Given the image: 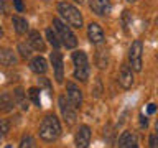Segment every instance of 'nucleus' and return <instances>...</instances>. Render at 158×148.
Segmentation results:
<instances>
[{"label":"nucleus","mask_w":158,"mask_h":148,"mask_svg":"<svg viewBox=\"0 0 158 148\" xmlns=\"http://www.w3.org/2000/svg\"><path fill=\"white\" fill-rule=\"evenodd\" d=\"M49 61L53 64V71H54V79H56V82L63 84L64 81V63H63V54L58 51V49H54V51L49 54Z\"/></svg>","instance_id":"obj_7"},{"label":"nucleus","mask_w":158,"mask_h":148,"mask_svg":"<svg viewBox=\"0 0 158 148\" xmlns=\"http://www.w3.org/2000/svg\"><path fill=\"white\" fill-rule=\"evenodd\" d=\"M66 92H68V101L71 102L74 109H79L82 105V91L79 89V86H76L74 82H68Z\"/></svg>","instance_id":"obj_9"},{"label":"nucleus","mask_w":158,"mask_h":148,"mask_svg":"<svg viewBox=\"0 0 158 148\" xmlns=\"http://www.w3.org/2000/svg\"><path fill=\"white\" fill-rule=\"evenodd\" d=\"M140 122H142V125H145V127H147V123H148V122H147V118L143 117V115H140Z\"/></svg>","instance_id":"obj_33"},{"label":"nucleus","mask_w":158,"mask_h":148,"mask_svg":"<svg viewBox=\"0 0 158 148\" xmlns=\"http://www.w3.org/2000/svg\"><path fill=\"white\" fill-rule=\"evenodd\" d=\"M73 63H74V79L81 82H86L91 74V68H89V59L87 54L84 51H74L73 53Z\"/></svg>","instance_id":"obj_4"},{"label":"nucleus","mask_w":158,"mask_h":148,"mask_svg":"<svg viewBox=\"0 0 158 148\" xmlns=\"http://www.w3.org/2000/svg\"><path fill=\"white\" fill-rule=\"evenodd\" d=\"M96 61H97V66L101 68V69L107 68V63H109V59H107V53H106V51H97Z\"/></svg>","instance_id":"obj_24"},{"label":"nucleus","mask_w":158,"mask_h":148,"mask_svg":"<svg viewBox=\"0 0 158 148\" xmlns=\"http://www.w3.org/2000/svg\"><path fill=\"white\" fill-rule=\"evenodd\" d=\"M30 69L35 72V74H44L48 71V63L46 59H44L43 56H35L31 61H30Z\"/></svg>","instance_id":"obj_15"},{"label":"nucleus","mask_w":158,"mask_h":148,"mask_svg":"<svg viewBox=\"0 0 158 148\" xmlns=\"http://www.w3.org/2000/svg\"><path fill=\"white\" fill-rule=\"evenodd\" d=\"M5 13V0H0V15Z\"/></svg>","instance_id":"obj_32"},{"label":"nucleus","mask_w":158,"mask_h":148,"mask_svg":"<svg viewBox=\"0 0 158 148\" xmlns=\"http://www.w3.org/2000/svg\"><path fill=\"white\" fill-rule=\"evenodd\" d=\"M0 138H2V137H0Z\"/></svg>","instance_id":"obj_38"},{"label":"nucleus","mask_w":158,"mask_h":148,"mask_svg":"<svg viewBox=\"0 0 158 148\" xmlns=\"http://www.w3.org/2000/svg\"><path fill=\"white\" fill-rule=\"evenodd\" d=\"M122 25L125 30H128L132 27V13L128 10H123V13H122Z\"/></svg>","instance_id":"obj_25"},{"label":"nucleus","mask_w":158,"mask_h":148,"mask_svg":"<svg viewBox=\"0 0 158 148\" xmlns=\"http://www.w3.org/2000/svg\"><path fill=\"white\" fill-rule=\"evenodd\" d=\"M155 132H156V135H158V118H156V122H155Z\"/></svg>","instance_id":"obj_34"},{"label":"nucleus","mask_w":158,"mask_h":148,"mask_svg":"<svg viewBox=\"0 0 158 148\" xmlns=\"http://www.w3.org/2000/svg\"><path fill=\"white\" fill-rule=\"evenodd\" d=\"M58 13L61 15V18L66 22L69 27L73 28H82L84 25V18H82V13L79 12V8H76L73 3L69 2H59L58 3Z\"/></svg>","instance_id":"obj_2"},{"label":"nucleus","mask_w":158,"mask_h":148,"mask_svg":"<svg viewBox=\"0 0 158 148\" xmlns=\"http://www.w3.org/2000/svg\"><path fill=\"white\" fill-rule=\"evenodd\" d=\"M142 54H143V43L142 39H135L130 44V49H128V66L137 72H140L143 68Z\"/></svg>","instance_id":"obj_5"},{"label":"nucleus","mask_w":158,"mask_h":148,"mask_svg":"<svg viewBox=\"0 0 158 148\" xmlns=\"http://www.w3.org/2000/svg\"><path fill=\"white\" fill-rule=\"evenodd\" d=\"M40 138L44 142H54L61 135V123L59 118L53 113H48L40 123Z\"/></svg>","instance_id":"obj_1"},{"label":"nucleus","mask_w":158,"mask_h":148,"mask_svg":"<svg viewBox=\"0 0 158 148\" xmlns=\"http://www.w3.org/2000/svg\"><path fill=\"white\" fill-rule=\"evenodd\" d=\"M0 36H3V31H2V28H0Z\"/></svg>","instance_id":"obj_37"},{"label":"nucleus","mask_w":158,"mask_h":148,"mask_svg":"<svg viewBox=\"0 0 158 148\" xmlns=\"http://www.w3.org/2000/svg\"><path fill=\"white\" fill-rule=\"evenodd\" d=\"M91 128H89L87 125H79L76 135H74V145H76V148H87L89 143H91Z\"/></svg>","instance_id":"obj_8"},{"label":"nucleus","mask_w":158,"mask_h":148,"mask_svg":"<svg viewBox=\"0 0 158 148\" xmlns=\"http://www.w3.org/2000/svg\"><path fill=\"white\" fill-rule=\"evenodd\" d=\"M18 148H36V140L30 135V133H25L20 140V145Z\"/></svg>","instance_id":"obj_20"},{"label":"nucleus","mask_w":158,"mask_h":148,"mask_svg":"<svg viewBox=\"0 0 158 148\" xmlns=\"http://www.w3.org/2000/svg\"><path fill=\"white\" fill-rule=\"evenodd\" d=\"M18 53H20V56L22 58H30L31 56V53H33V48L30 46V44H27V43H20L18 44Z\"/></svg>","instance_id":"obj_23"},{"label":"nucleus","mask_w":158,"mask_h":148,"mask_svg":"<svg viewBox=\"0 0 158 148\" xmlns=\"http://www.w3.org/2000/svg\"><path fill=\"white\" fill-rule=\"evenodd\" d=\"M46 38H48L49 44H51L54 49H58L59 46H61V39L58 38V33L54 31L53 28H48V30H46Z\"/></svg>","instance_id":"obj_19"},{"label":"nucleus","mask_w":158,"mask_h":148,"mask_svg":"<svg viewBox=\"0 0 158 148\" xmlns=\"http://www.w3.org/2000/svg\"><path fill=\"white\" fill-rule=\"evenodd\" d=\"M135 82L133 77V69L128 64H122L120 71H118V84L122 86V89H130Z\"/></svg>","instance_id":"obj_10"},{"label":"nucleus","mask_w":158,"mask_h":148,"mask_svg":"<svg viewBox=\"0 0 158 148\" xmlns=\"http://www.w3.org/2000/svg\"><path fill=\"white\" fill-rule=\"evenodd\" d=\"M40 92H41V89H36V87L28 89V97L31 99V102L36 107H41V97H40Z\"/></svg>","instance_id":"obj_21"},{"label":"nucleus","mask_w":158,"mask_h":148,"mask_svg":"<svg viewBox=\"0 0 158 148\" xmlns=\"http://www.w3.org/2000/svg\"><path fill=\"white\" fill-rule=\"evenodd\" d=\"M38 86H40V89H46V91L51 94V82H49V79L40 77V79H38Z\"/></svg>","instance_id":"obj_27"},{"label":"nucleus","mask_w":158,"mask_h":148,"mask_svg":"<svg viewBox=\"0 0 158 148\" xmlns=\"http://www.w3.org/2000/svg\"><path fill=\"white\" fill-rule=\"evenodd\" d=\"M89 8L99 17H107L112 12L110 0H89Z\"/></svg>","instance_id":"obj_12"},{"label":"nucleus","mask_w":158,"mask_h":148,"mask_svg":"<svg viewBox=\"0 0 158 148\" xmlns=\"http://www.w3.org/2000/svg\"><path fill=\"white\" fill-rule=\"evenodd\" d=\"M128 148H138V142H137V137L133 135L132 140H130V145H128Z\"/></svg>","instance_id":"obj_31"},{"label":"nucleus","mask_w":158,"mask_h":148,"mask_svg":"<svg viewBox=\"0 0 158 148\" xmlns=\"http://www.w3.org/2000/svg\"><path fill=\"white\" fill-rule=\"evenodd\" d=\"M147 112L150 113V115H152V113H155V112H156V105H155V104H148V107H147Z\"/></svg>","instance_id":"obj_30"},{"label":"nucleus","mask_w":158,"mask_h":148,"mask_svg":"<svg viewBox=\"0 0 158 148\" xmlns=\"http://www.w3.org/2000/svg\"><path fill=\"white\" fill-rule=\"evenodd\" d=\"M132 137H133V133H130V132H123L122 135L118 137V148H128Z\"/></svg>","instance_id":"obj_22"},{"label":"nucleus","mask_w":158,"mask_h":148,"mask_svg":"<svg viewBox=\"0 0 158 148\" xmlns=\"http://www.w3.org/2000/svg\"><path fill=\"white\" fill-rule=\"evenodd\" d=\"M148 145L150 148H158V135L156 133H152L150 138H148Z\"/></svg>","instance_id":"obj_28"},{"label":"nucleus","mask_w":158,"mask_h":148,"mask_svg":"<svg viewBox=\"0 0 158 148\" xmlns=\"http://www.w3.org/2000/svg\"><path fill=\"white\" fill-rule=\"evenodd\" d=\"M10 132V122L7 118H0V137H5Z\"/></svg>","instance_id":"obj_26"},{"label":"nucleus","mask_w":158,"mask_h":148,"mask_svg":"<svg viewBox=\"0 0 158 148\" xmlns=\"http://www.w3.org/2000/svg\"><path fill=\"white\" fill-rule=\"evenodd\" d=\"M53 28L58 33V38L61 39V44H64L68 49H73L77 46V38L73 33V30L68 27L66 22H63L61 18H53Z\"/></svg>","instance_id":"obj_3"},{"label":"nucleus","mask_w":158,"mask_h":148,"mask_svg":"<svg viewBox=\"0 0 158 148\" xmlns=\"http://www.w3.org/2000/svg\"><path fill=\"white\" fill-rule=\"evenodd\" d=\"M15 101H13V97H12V94L10 92H2L0 94V112H5V113H8V112H12L13 109H15Z\"/></svg>","instance_id":"obj_16"},{"label":"nucleus","mask_w":158,"mask_h":148,"mask_svg":"<svg viewBox=\"0 0 158 148\" xmlns=\"http://www.w3.org/2000/svg\"><path fill=\"white\" fill-rule=\"evenodd\" d=\"M127 2H128V3H133V2H137V0H127Z\"/></svg>","instance_id":"obj_36"},{"label":"nucleus","mask_w":158,"mask_h":148,"mask_svg":"<svg viewBox=\"0 0 158 148\" xmlns=\"http://www.w3.org/2000/svg\"><path fill=\"white\" fill-rule=\"evenodd\" d=\"M28 44L33 48V51H38V53H44V49H46L44 39L36 30H31V31L28 33Z\"/></svg>","instance_id":"obj_13"},{"label":"nucleus","mask_w":158,"mask_h":148,"mask_svg":"<svg viewBox=\"0 0 158 148\" xmlns=\"http://www.w3.org/2000/svg\"><path fill=\"white\" fill-rule=\"evenodd\" d=\"M87 38L89 41H91L92 44H96V46H99V44L104 43V38H106V35H104V30L99 23H89L87 25Z\"/></svg>","instance_id":"obj_11"},{"label":"nucleus","mask_w":158,"mask_h":148,"mask_svg":"<svg viewBox=\"0 0 158 148\" xmlns=\"http://www.w3.org/2000/svg\"><path fill=\"white\" fill-rule=\"evenodd\" d=\"M74 2H76V3H82L84 0H74Z\"/></svg>","instance_id":"obj_35"},{"label":"nucleus","mask_w":158,"mask_h":148,"mask_svg":"<svg viewBox=\"0 0 158 148\" xmlns=\"http://www.w3.org/2000/svg\"><path fill=\"white\" fill-rule=\"evenodd\" d=\"M13 101L15 104L22 109V110H28V101H27V94L22 87H17L13 91Z\"/></svg>","instance_id":"obj_18"},{"label":"nucleus","mask_w":158,"mask_h":148,"mask_svg":"<svg viewBox=\"0 0 158 148\" xmlns=\"http://www.w3.org/2000/svg\"><path fill=\"white\" fill-rule=\"evenodd\" d=\"M58 105H59V110H61V115L66 122V125H74L76 123V118H77V113H76V109L71 105V102L68 101L66 96H59L58 99Z\"/></svg>","instance_id":"obj_6"},{"label":"nucleus","mask_w":158,"mask_h":148,"mask_svg":"<svg viewBox=\"0 0 158 148\" xmlns=\"http://www.w3.org/2000/svg\"><path fill=\"white\" fill-rule=\"evenodd\" d=\"M18 63V58L12 49L8 48H0V64L2 66H15Z\"/></svg>","instance_id":"obj_14"},{"label":"nucleus","mask_w":158,"mask_h":148,"mask_svg":"<svg viewBox=\"0 0 158 148\" xmlns=\"http://www.w3.org/2000/svg\"><path fill=\"white\" fill-rule=\"evenodd\" d=\"M12 25H13L15 31H17L18 35H25L28 31V28H30L27 18L20 17V15H13V17H12Z\"/></svg>","instance_id":"obj_17"},{"label":"nucleus","mask_w":158,"mask_h":148,"mask_svg":"<svg viewBox=\"0 0 158 148\" xmlns=\"http://www.w3.org/2000/svg\"><path fill=\"white\" fill-rule=\"evenodd\" d=\"M13 2V7H15V10H17L18 13H22L23 10H25V5H23V0H12Z\"/></svg>","instance_id":"obj_29"}]
</instances>
